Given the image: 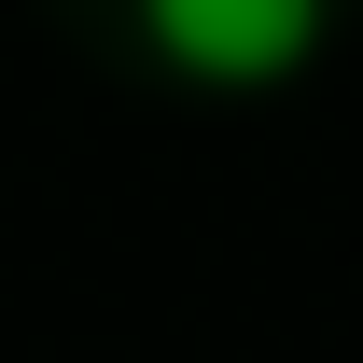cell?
<instances>
[{
	"instance_id": "1",
	"label": "cell",
	"mask_w": 363,
	"mask_h": 363,
	"mask_svg": "<svg viewBox=\"0 0 363 363\" xmlns=\"http://www.w3.org/2000/svg\"><path fill=\"white\" fill-rule=\"evenodd\" d=\"M335 43V0H140V56L210 98H266Z\"/></svg>"
}]
</instances>
